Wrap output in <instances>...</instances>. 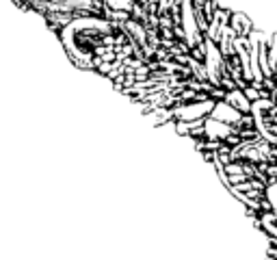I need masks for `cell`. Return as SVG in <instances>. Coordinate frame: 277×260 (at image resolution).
<instances>
[{"label":"cell","instance_id":"obj_2","mask_svg":"<svg viewBox=\"0 0 277 260\" xmlns=\"http://www.w3.org/2000/svg\"><path fill=\"white\" fill-rule=\"evenodd\" d=\"M216 100L214 98H206V100H191V102H182L178 104L175 108H171L173 111V117L175 119H184V122H193V119H199V117H206V115H210L213 111Z\"/></svg>","mask_w":277,"mask_h":260},{"label":"cell","instance_id":"obj_5","mask_svg":"<svg viewBox=\"0 0 277 260\" xmlns=\"http://www.w3.org/2000/svg\"><path fill=\"white\" fill-rule=\"evenodd\" d=\"M223 100L230 104V107H234L238 113H251V100L243 93V89H230V91L223 93Z\"/></svg>","mask_w":277,"mask_h":260},{"label":"cell","instance_id":"obj_3","mask_svg":"<svg viewBox=\"0 0 277 260\" xmlns=\"http://www.w3.org/2000/svg\"><path fill=\"white\" fill-rule=\"evenodd\" d=\"M236 132V126H232V124H225V122H219V119L214 117H206L204 122V134L206 139H219V141H223L225 137H230V134Z\"/></svg>","mask_w":277,"mask_h":260},{"label":"cell","instance_id":"obj_4","mask_svg":"<svg viewBox=\"0 0 277 260\" xmlns=\"http://www.w3.org/2000/svg\"><path fill=\"white\" fill-rule=\"evenodd\" d=\"M240 115H243V113H238L234 107H230V104L225 102L223 98H221L219 102H214L213 111H210V117L219 119V122H225V124H232V126H236V124H238Z\"/></svg>","mask_w":277,"mask_h":260},{"label":"cell","instance_id":"obj_1","mask_svg":"<svg viewBox=\"0 0 277 260\" xmlns=\"http://www.w3.org/2000/svg\"><path fill=\"white\" fill-rule=\"evenodd\" d=\"M119 24L100 16H78L65 24L61 39L67 54L78 67L95 69L102 61H117L115 57V33Z\"/></svg>","mask_w":277,"mask_h":260},{"label":"cell","instance_id":"obj_8","mask_svg":"<svg viewBox=\"0 0 277 260\" xmlns=\"http://www.w3.org/2000/svg\"><path fill=\"white\" fill-rule=\"evenodd\" d=\"M175 132L186 137L189 134V122H184V119H178V124H175Z\"/></svg>","mask_w":277,"mask_h":260},{"label":"cell","instance_id":"obj_7","mask_svg":"<svg viewBox=\"0 0 277 260\" xmlns=\"http://www.w3.org/2000/svg\"><path fill=\"white\" fill-rule=\"evenodd\" d=\"M107 9H117V11H132L134 0H104Z\"/></svg>","mask_w":277,"mask_h":260},{"label":"cell","instance_id":"obj_6","mask_svg":"<svg viewBox=\"0 0 277 260\" xmlns=\"http://www.w3.org/2000/svg\"><path fill=\"white\" fill-rule=\"evenodd\" d=\"M230 28L234 31V35H238V37H247L251 31H254V26H251V20L245 16V13H234L232 11L230 16Z\"/></svg>","mask_w":277,"mask_h":260}]
</instances>
